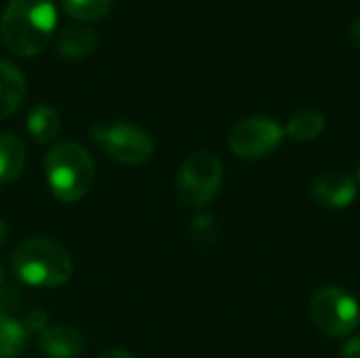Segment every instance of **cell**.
Returning a JSON list of instances; mask_svg holds the SVG:
<instances>
[{
  "label": "cell",
  "instance_id": "cell-21",
  "mask_svg": "<svg viewBox=\"0 0 360 358\" xmlns=\"http://www.w3.org/2000/svg\"><path fill=\"white\" fill-rule=\"evenodd\" d=\"M350 38H352V42L356 44L360 49V19H356L354 23H352V30H350Z\"/></svg>",
  "mask_w": 360,
  "mask_h": 358
},
{
  "label": "cell",
  "instance_id": "cell-5",
  "mask_svg": "<svg viewBox=\"0 0 360 358\" xmlns=\"http://www.w3.org/2000/svg\"><path fill=\"white\" fill-rule=\"evenodd\" d=\"M314 327L329 338H346L360 323L359 302L340 287H323L310 300Z\"/></svg>",
  "mask_w": 360,
  "mask_h": 358
},
{
  "label": "cell",
  "instance_id": "cell-23",
  "mask_svg": "<svg viewBox=\"0 0 360 358\" xmlns=\"http://www.w3.org/2000/svg\"><path fill=\"white\" fill-rule=\"evenodd\" d=\"M4 285V268L0 266V287Z\"/></svg>",
  "mask_w": 360,
  "mask_h": 358
},
{
  "label": "cell",
  "instance_id": "cell-2",
  "mask_svg": "<svg viewBox=\"0 0 360 358\" xmlns=\"http://www.w3.org/2000/svg\"><path fill=\"white\" fill-rule=\"evenodd\" d=\"M15 276L30 287L51 289L68 283L72 276L70 253L51 238H25L11 255Z\"/></svg>",
  "mask_w": 360,
  "mask_h": 358
},
{
  "label": "cell",
  "instance_id": "cell-9",
  "mask_svg": "<svg viewBox=\"0 0 360 358\" xmlns=\"http://www.w3.org/2000/svg\"><path fill=\"white\" fill-rule=\"evenodd\" d=\"M38 348L49 358H76L84 350V340L70 325H49L38 333Z\"/></svg>",
  "mask_w": 360,
  "mask_h": 358
},
{
  "label": "cell",
  "instance_id": "cell-14",
  "mask_svg": "<svg viewBox=\"0 0 360 358\" xmlns=\"http://www.w3.org/2000/svg\"><path fill=\"white\" fill-rule=\"evenodd\" d=\"M325 116L314 110H304L291 116L289 124L285 127V135H289L295 141H312L325 131Z\"/></svg>",
  "mask_w": 360,
  "mask_h": 358
},
{
  "label": "cell",
  "instance_id": "cell-22",
  "mask_svg": "<svg viewBox=\"0 0 360 358\" xmlns=\"http://www.w3.org/2000/svg\"><path fill=\"white\" fill-rule=\"evenodd\" d=\"M6 234H8V228H6L4 219L0 217V247H2V245H4V241H6Z\"/></svg>",
  "mask_w": 360,
  "mask_h": 358
},
{
  "label": "cell",
  "instance_id": "cell-12",
  "mask_svg": "<svg viewBox=\"0 0 360 358\" xmlns=\"http://www.w3.org/2000/svg\"><path fill=\"white\" fill-rule=\"evenodd\" d=\"M95 44H97V36L86 25H68L57 36V51L61 57L68 59H82L91 55Z\"/></svg>",
  "mask_w": 360,
  "mask_h": 358
},
{
  "label": "cell",
  "instance_id": "cell-13",
  "mask_svg": "<svg viewBox=\"0 0 360 358\" xmlns=\"http://www.w3.org/2000/svg\"><path fill=\"white\" fill-rule=\"evenodd\" d=\"M59 129H61V118L53 106L40 103V106L32 108V112L27 114V133L38 143L53 141L57 137Z\"/></svg>",
  "mask_w": 360,
  "mask_h": 358
},
{
  "label": "cell",
  "instance_id": "cell-16",
  "mask_svg": "<svg viewBox=\"0 0 360 358\" xmlns=\"http://www.w3.org/2000/svg\"><path fill=\"white\" fill-rule=\"evenodd\" d=\"M61 2H63V11L72 19H78L82 23L99 21L112 8V0H61Z\"/></svg>",
  "mask_w": 360,
  "mask_h": 358
},
{
  "label": "cell",
  "instance_id": "cell-7",
  "mask_svg": "<svg viewBox=\"0 0 360 358\" xmlns=\"http://www.w3.org/2000/svg\"><path fill=\"white\" fill-rule=\"evenodd\" d=\"M285 139V129L266 116H255L238 122L230 133V150L238 158L255 160L272 154Z\"/></svg>",
  "mask_w": 360,
  "mask_h": 358
},
{
  "label": "cell",
  "instance_id": "cell-6",
  "mask_svg": "<svg viewBox=\"0 0 360 358\" xmlns=\"http://www.w3.org/2000/svg\"><path fill=\"white\" fill-rule=\"evenodd\" d=\"M91 137L112 160L120 165H143L154 154V139L150 133L129 122L95 124L91 129Z\"/></svg>",
  "mask_w": 360,
  "mask_h": 358
},
{
  "label": "cell",
  "instance_id": "cell-15",
  "mask_svg": "<svg viewBox=\"0 0 360 358\" xmlns=\"http://www.w3.org/2000/svg\"><path fill=\"white\" fill-rule=\"evenodd\" d=\"M27 346V329L13 317H0V358H17Z\"/></svg>",
  "mask_w": 360,
  "mask_h": 358
},
{
  "label": "cell",
  "instance_id": "cell-4",
  "mask_svg": "<svg viewBox=\"0 0 360 358\" xmlns=\"http://www.w3.org/2000/svg\"><path fill=\"white\" fill-rule=\"evenodd\" d=\"M224 181V165L217 154L198 150L186 158L177 177V196L184 205L200 209L209 205Z\"/></svg>",
  "mask_w": 360,
  "mask_h": 358
},
{
  "label": "cell",
  "instance_id": "cell-17",
  "mask_svg": "<svg viewBox=\"0 0 360 358\" xmlns=\"http://www.w3.org/2000/svg\"><path fill=\"white\" fill-rule=\"evenodd\" d=\"M19 304H21V295L13 287L2 285L0 287V317H8V312L19 308Z\"/></svg>",
  "mask_w": 360,
  "mask_h": 358
},
{
  "label": "cell",
  "instance_id": "cell-19",
  "mask_svg": "<svg viewBox=\"0 0 360 358\" xmlns=\"http://www.w3.org/2000/svg\"><path fill=\"white\" fill-rule=\"evenodd\" d=\"M340 358H360V335L346 340V344L342 346Z\"/></svg>",
  "mask_w": 360,
  "mask_h": 358
},
{
  "label": "cell",
  "instance_id": "cell-11",
  "mask_svg": "<svg viewBox=\"0 0 360 358\" xmlns=\"http://www.w3.org/2000/svg\"><path fill=\"white\" fill-rule=\"evenodd\" d=\"M25 143L11 133L0 135V186L15 181L25 167Z\"/></svg>",
  "mask_w": 360,
  "mask_h": 358
},
{
  "label": "cell",
  "instance_id": "cell-10",
  "mask_svg": "<svg viewBox=\"0 0 360 358\" xmlns=\"http://www.w3.org/2000/svg\"><path fill=\"white\" fill-rule=\"evenodd\" d=\"M27 84L19 68L11 61L0 59V120L8 118L25 97Z\"/></svg>",
  "mask_w": 360,
  "mask_h": 358
},
{
  "label": "cell",
  "instance_id": "cell-3",
  "mask_svg": "<svg viewBox=\"0 0 360 358\" xmlns=\"http://www.w3.org/2000/svg\"><path fill=\"white\" fill-rule=\"evenodd\" d=\"M44 175L55 198L61 203H78L95 181V162L82 146L63 141L46 152Z\"/></svg>",
  "mask_w": 360,
  "mask_h": 358
},
{
  "label": "cell",
  "instance_id": "cell-8",
  "mask_svg": "<svg viewBox=\"0 0 360 358\" xmlns=\"http://www.w3.org/2000/svg\"><path fill=\"white\" fill-rule=\"evenodd\" d=\"M356 194H359L356 179L338 171L323 173L312 184V198L327 209H346L354 203Z\"/></svg>",
  "mask_w": 360,
  "mask_h": 358
},
{
  "label": "cell",
  "instance_id": "cell-18",
  "mask_svg": "<svg viewBox=\"0 0 360 358\" xmlns=\"http://www.w3.org/2000/svg\"><path fill=\"white\" fill-rule=\"evenodd\" d=\"M49 319H46V312H42V310H34V312H30L27 314V319H25V329L27 331H44L49 325Z\"/></svg>",
  "mask_w": 360,
  "mask_h": 358
},
{
  "label": "cell",
  "instance_id": "cell-20",
  "mask_svg": "<svg viewBox=\"0 0 360 358\" xmlns=\"http://www.w3.org/2000/svg\"><path fill=\"white\" fill-rule=\"evenodd\" d=\"M99 358H133V354L124 348H110L103 354H99Z\"/></svg>",
  "mask_w": 360,
  "mask_h": 358
},
{
  "label": "cell",
  "instance_id": "cell-1",
  "mask_svg": "<svg viewBox=\"0 0 360 358\" xmlns=\"http://www.w3.org/2000/svg\"><path fill=\"white\" fill-rule=\"evenodd\" d=\"M57 25L53 0H11L0 19L4 46L19 57H34L46 49Z\"/></svg>",
  "mask_w": 360,
  "mask_h": 358
},
{
  "label": "cell",
  "instance_id": "cell-24",
  "mask_svg": "<svg viewBox=\"0 0 360 358\" xmlns=\"http://www.w3.org/2000/svg\"><path fill=\"white\" fill-rule=\"evenodd\" d=\"M359 177H360V169H359Z\"/></svg>",
  "mask_w": 360,
  "mask_h": 358
}]
</instances>
